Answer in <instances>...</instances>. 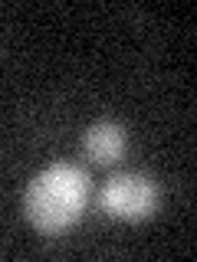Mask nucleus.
<instances>
[{
	"instance_id": "2",
	"label": "nucleus",
	"mask_w": 197,
	"mask_h": 262,
	"mask_svg": "<svg viewBox=\"0 0 197 262\" xmlns=\"http://www.w3.org/2000/svg\"><path fill=\"white\" fill-rule=\"evenodd\" d=\"M158 203H161L158 180L142 174V170H119L105 180L102 193H98V207L122 223H142V220L154 216Z\"/></svg>"
},
{
	"instance_id": "3",
	"label": "nucleus",
	"mask_w": 197,
	"mask_h": 262,
	"mask_svg": "<svg viewBox=\"0 0 197 262\" xmlns=\"http://www.w3.org/2000/svg\"><path fill=\"white\" fill-rule=\"evenodd\" d=\"M125 144H128L125 128L112 118L92 121V125L86 128V135H82V154L95 164H115L125 154Z\"/></svg>"
},
{
	"instance_id": "1",
	"label": "nucleus",
	"mask_w": 197,
	"mask_h": 262,
	"mask_svg": "<svg viewBox=\"0 0 197 262\" xmlns=\"http://www.w3.org/2000/svg\"><path fill=\"white\" fill-rule=\"evenodd\" d=\"M89 203V174L79 164H49L23 190V216L33 229L60 236L79 223Z\"/></svg>"
}]
</instances>
